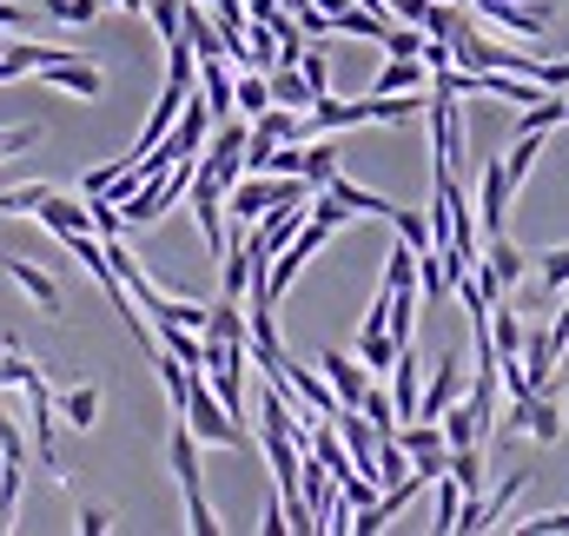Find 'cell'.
Wrapping results in <instances>:
<instances>
[{
	"label": "cell",
	"instance_id": "obj_1",
	"mask_svg": "<svg viewBox=\"0 0 569 536\" xmlns=\"http://www.w3.org/2000/svg\"><path fill=\"white\" fill-rule=\"evenodd\" d=\"M199 450H206V444H199L186 424L166 437V464H172V484H179V497H186V530L212 536V530H226V524H219V517H212V504H206V484H199V477H206V470H199Z\"/></svg>",
	"mask_w": 569,
	"mask_h": 536
},
{
	"label": "cell",
	"instance_id": "obj_2",
	"mask_svg": "<svg viewBox=\"0 0 569 536\" xmlns=\"http://www.w3.org/2000/svg\"><path fill=\"white\" fill-rule=\"evenodd\" d=\"M179 417H186V430H192L199 444H219V450H246V444H252V430L212 398L206 371H192V391H186V410H179Z\"/></svg>",
	"mask_w": 569,
	"mask_h": 536
},
{
	"label": "cell",
	"instance_id": "obj_3",
	"mask_svg": "<svg viewBox=\"0 0 569 536\" xmlns=\"http://www.w3.org/2000/svg\"><path fill=\"white\" fill-rule=\"evenodd\" d=\"M510 199H517V186H510L503 159H483V172H477V199H470V206H477V226H483V239L510 226Z\"/></svg>",
	"mask_w": 569,
	"mask_h": 536
},
{
	"label": "cell",
	"instance_id": "obj_4",
	"mask_svg": "<svg viewBox=\"0 0 569 536\" xmlns=\"http://www.w3.org/2000/svg\"><path fill=\"white\" fill-rule=\"evenodd\" d=\"M186 199H192V219H199V232H206L212 259H219V252H226V186H219L206 166H192V186H186Z\"/></svg>",
	"mask_w": 569,
	"mask_h": 536
},
{
	"label": "cell",
	"instance_id": "obj_5",
	"mask_svg": "<svg viewBox=\"0 0 569 536\" xmlns=\"http://www.w3.org/2000/svg\"><path fill=\"white\" fill-rule=\"evenodd\" d=\"M470 7H477V20H483V27H497L503 40H543V27H550V13L517 7V0H470Z\"/></svg>",
	"mask_w": 569,
	"mask_h": 536
},
{
	"label": "cell",
	"instance_id": "obj_6",
	"mask_svg": "<svg viewBox=\"0 0 569 536\" xmlns=\"http://www.w3.org/2000/svg\"><path fill=\"white\" fill-rule=\"evenodd\" d=\"M199 166H206L219 186H232V179L246 172V120H219V133H212V152H199Z\"/></svg>",
	"mask_w": 569,
	"mask_h": 536
},
{
	"label": "cell",
	"instance_id": "obj_7",
	"mask_svg": "<svg viewBox=\"0 0 569 536\" xmlns=\"http://www.w3.org/2000/svg\"><path fill=\"white\" fill-rule=\"evenodd\" d=\"M557 358H563V345L550 338V325H523V351H517V365H523V378H530V391H543V385H557Z\"/></svg>",
	"mask_w": 569,
	"mask_h": 536
},
{
	"label": "cell",
	"instance_id": "obj_8",
	"mask_svg": "<svg viewBox=\"0 0 569 536\" xmlns=\"http://www.w3.org/2000/svg\"><path fill=\"white\" fill-rule=\"evenodd\" d=\"M20 391H27V424H33V457L60 477V464H53V391H47V378H40V371H33Z\"/></svg>",
	"mask_w": 569,
	"mask_h": 536
},
{
	"label": "cell",
	"instance_id": "obj_9",
	"mask_svg": "<svg viewBox=\"0 0 569 536\" xmlns=\"http://www.w3.org/2000/svg\"><path fill=\"white\" fill-rule=\"evenodd\" d=\"M463 385H470V365H463L457 351H443V358H437V371H430V385L418 391V417H437L443 404H457V398H463Z\"/></svg>",
	"mask_w": 569,
	"mask_h": 536
},
{
	"label": "cell",
	"instance_id": "obj_10",
	"mask_svg": "<svg viewBox=\"0 0 569 536\" xmlns=\"http://www.w3.org/2000/svg\"><path fill=\"white\" fill-rule=\"evenodd\" d=\"M318 378L331 385V398H338V404H358V398H365V385H371V378H365V365H358V358H345V351H325V358H318Z\"/></svg>",
	"mask_w": 569,
	"mask_h": 536
},
{
	"label": "cell",
	"instance_id": "obj_11",
	"mask_svg": "<svg viewBox=\"0 0 569 536\" xmlns=\"http://www.w3.org/2000/svg\"><path fill=\"white\" fill-rule=\"evenodd\" d=\"M318 192H331V199H338V206H345L351 219H391V199H378V192H365V186H351L345 172H331V179H325Z\"/></svg>",
	"mask_w": 569,
	"mask_h": 536
},
{
	"label": "cell",
	"instance_id": "obj_12",
	"mask_svg": "<svg viewBox=\"0 0 569 536\" xmlns=\"http://www.w3.org/2000/svg\"><path fill=\"white\" fill-rule=\"evenodd\" d=\"M33 219H40L53 239H73V232H87V199H60V192H47V199L33 206Z\"/></svg>",
	"mask_w": 569,
	"mask_h": 536
},
{
	"label": "cell",
	"instance_id": "obj_13",
	"mask_svg": "<svg viewBox=\"0 0 569 536\" xmlns=\"http://www.w3.org/2000/svg\"><path fill=\"white\" fill-rule=\"evenodd\" d=\"M0 271L27 291V305H33V311H60V285H53L40 266H27V259H0Z\"/></svg>",
	"mask_w": 569,
	"mask_h": 536
},
{
	"label": "cell",
	"instance_id": "obj_14",
	"mask_svg": "<svg viewBox=\"0 0 569 536\" xmlns=\"http://www.w3.org/2000/svg\"><path fill=\"white\" fill-rule=\"evenodd\" d=\"M425 87H430V67L425 60H405V53H391L378 67V80H371V93H425Z\"/></svg>",
	"mask_w": 569,
	"mask_h": 536
},
{
	"label": "cell",
	"instance_id": "obj_15",
	"mask_svg": "<svg viewBox=\"0 0 569 536\" xmlns=\"http://www.w3.org/2000/svg\"><path fill=\"white\" fill-rule=\"evenodd\" d=\"M483 331H490L497 358H517V351H523V318H517L503 298H490V311H483Z\"/></svg>",
	"mask_w": 569,
	"mask_h": 536
},
{
	"label": "cell",
	"instance_id": "obj_16",
	"mask_svg": "<svg viewBox=\"0 0 569 536\" xmlns=\"http://www.w3.org/2000/svg\"><path fill=\"white\" fill-rule=\"evenodd\" d=\"M391 358H398V338L385 325H358V365H365V378H385Z\"/></svg>",
	"mask_w": 569,
	"mask_h": 536
},
{
	"label": "cell",
	"instance_id": "obj_17",
	"mask_svg": "<svg viewBox=\"0 0 569 536\" xmlns=\"http://www.w3.org/2000/svg\"><path fill=\"white\" fill-rule=\"evenodd\" d=\"M331 172H338V146H331V133H311V139H305V152H298V179L318 192Z\"/></svg>",
	"mask_w": 569,
	"mask_h": 536
},
{
	"label": "cell",
	"instance_id": "obj_18",
	"mask_svg": "<svg viewBox=\"0 0 569 536\" xmlns=\"http://www.w3.org/2000/svg\"><path fill=\"white\" fill-rule=\"evenodd\" d=\"M246 285H252V246L246 239H226V252H219V291L226 298H246Z\"/></svg>",
	"mask_w": 569,
	"mask_h": 536
},
{
	"label": "cell",
	"instance_id": "obj_19",
	"mask_svg": "<svg viewBox=\"0 0 569 536\" xmlns=\"http://www.w3.org/2000/svg\"><path fill=\"white\" fill-rule=\"evenodd\" d=\"M266 93H272V107L311 113V87H305V73H298V67H272V73H266Z\"/></svg>",
	"mask_w": 569,
	"mask_h": 536
},
{
	"label": "cell",
	"instance_id": "obj_20",
	"mask_svg": "<svg viewBox=\"0 0 569 536\" xmlns=\"http://www.w3.org/2000/svg\"><path fill=\"white\" fill-rule=\"evenodd\" d=\"M266 107H272V93H266V73H259V67H239V80H232V113L259 120Z\"/></svg>",
	"mask_w": 569,
	"mask_h": 536
},
{
	"label": "cell",
	"instance_id": "obj_21",
	"mask_svg": "<svg viewBox=\"0 0 569 536\" xmlns=\"http://www.w3.org/2000/svg\"><path fill=\"white\" fill-rule=\"evenodd\" d=\"M530 484V470H510L503 477V490H490V497H477V517H483V530H497L503 517H510V504H517V490Z\"/></svg>",
	"mask_w": 569,
	"mask_h": 536
},
{
	"label": "cell",
	"instance_id": "obj_22",
	"mask_svg": "<svg viewBox=\"0 0 569 536\" xmlns=\"http://www.w3.org/2000/svg\"><path fill=\"white\" fill-rule=\"evenodd\" d=\"M563 120H569L563 93H537V100L523 107V120H517V133H550V127H563Z\"/></svg>",
	"mask_w": 569,
	"mask_h": 536
},
{
	"label": "cell",
	"instance_id": "obj_23",
	"mask_svg": "<svg viewBox=\"0 0 569 536\" xmlns=\"http://www.w3.org/2000/svg\"><path fill=\"white\" fill-rule=\"evenodd\" d=\"M298 73H305V87H311V107L331 93V53H325V40H311L305 53H298Z\"/></svg>",
	"mask_w": 569,
	"mask_h": 536
},
{
	"label": "cell",
	"instance_id": "obj_24",
	"mask_svg": "<svg viewBox=\"0 0 569 536\" xmlns=\"http://www.w3.org/2000/svg\"><path fill=\"white\" fill-rule=\"evenodd\" d=\"M60 417H67L73 430H93V424H100V391H93V385H73V391H60Z\"/></svg>",
	"mask_w": 569,
	"mask_h": 536
},
{
	"label": "cell",
	"instance_id": "obj_25",
	"mask_svg": "<svg viewBox=\"0 0 569 536\" xmlns=\"http://www.w3.org/2000/svg\"><path fill=\"white\" fill-rule=\"evenodd\" d=\"M537 152H543V133H517V139H510V152H503V172H510V186H523V179H530Z\"/></svg>",
	"mask_w": 569,
	"mask_h": 536
},
{
	"label": "cell",
	"instance_id": "obj_26",
	"mask_svg": "<svg viewBox=\"0 0 569 536\" xmlns=\"http://www.w3.org/2000/svg\"><path fill=\"white\" fill-rule=\"evenodd\" d=\"M391 226H398V239H405L411 252H430V219H425V212H411V206H391Z\"/></svg>",
	"mask_w": 569,
	"mask_h": 536
},
{
	"label": "cell",
	"instance_id": "obj_27",
	"mask_svg": "<svg viewBox=\"0 0 569 536\" xmlns=\"http://www.w3.org/2000/svg\"><path fill=\"white\" fill-rule=\"evenodd\" d=\"M87 232H93V239H120V232H127L120 206H113V199H87Z\"/></svg>",
	"mask_w": 569,
	"mask_h": 536
},
{
	"label": "cell",
	"instance_id": "obj_28",
	"mask_svg": "<svg viewBox=\"0 0 569 536\" xmlns=\"http://www.w3.org/2000/svg\"><path fill=\"white\" fill-rule=\"evenodd\" d=\"M47 192H53V186H40V179H33V186H7V192H0V219H20V212H33Z\"/></svg>",
	"mask_w": 569,
	"mask_h": 536
},
{
	"label": "cell",
	"instance_id": "obj_29",
	"mask_svg": "<svg viewBox=\"0 0 569 536\" xmlns=\"http://www.w3.org/2000/svg\"><path fill=\"white\" fill-rule=\"evenodd\" d=\"M33 371H40V365H33V358H27V351H13V345H7V351H0V391H20V385H27V378H33Z\"/></svg>",
	"mask_w": 569,
	"mask_h": 536
},
{
	"label": "cell",
	"instance_id": "obj_30",
	"mask_svg": "<svg viewBox=\"0 0 569 536\" xmlns=\"http://www.w3.org/2000/svg\"><path fill=\"white\" fill-rule=\"evenodd\" d=\"M40 13L47 20H67V27H87L100 13V0H40Z\"/></svg>",
	"mask_w": 569,
	"mask_h": 536
},
{
	"label": "cell",
	"instance_id": "obj_31",
	"mask_svg": "<svg viewBox=\"0 0 569 536\" xmlns=\"http://www.w3.org/2000/svg\"><path fill=\"white\" fill-rule=\"evenodd\" d=\"M510 530H523V536H569V510H543V517H517Z\"/></svg>",
	"mask_w": 569,
	"mask_h": 536
},
{
	"label": "cell",
	"instance_id": "obj_32",
	"mask_svg": "<svg viewBox=\"0 0 569 536\" xmlns=\"http://www.w3.org/2000/svg\"><path fill=\"white\" fill-rule=\"evenodd\" d=\"M537 278H543V291H563L569 285V246L543 252V259H537Z\"/></svg>",
	"mask_w": 569,
	"mask_h": 536
},
{
	"label": "cell",
	"instance_id": "obj_33",
	"mask_svg": "<svg viewBox=\"0 0 569 536\" xmlns=\"http://www.w3.org/2000/svg\"><path fill=\"white\" fill-rule=\"evenodd\" d=\"M140 13L159 27V40H172V33H179V0H146Z\"/></svg>",
	"mask_w": 569,
	"mask_h": 536
},
{
	"label": "cell",
	"instance_id": "obj_34",
	"mask_svg": "<svg viewBox=\"0 0 569 536\" xmlns=\"http://www.w3.org/2000/svg\"><path fill=\"white\" fill-rule=\"evenodd\" d=\"M27 146H40V127H0V159H20Z\"/></svg>",
	"mask_w": 569,
	"mask_h": 536
},
{
	"label": "cell",
	"instance_id": "obj_35",
	"mask_svg": "<svg viewBox=\"0 0 569 536\" xmlns=\"http://www.w3.org/2000/svg\"><path fill=\"white\" fill-rule=\"evenodd\" d=\"M537 87H550V93H569V60H537V73H530Z\"/></svg>",
	"mask_w": 569,
	"mask_h": 536
},
{
	"label": "cell",
	"instance_id": "obj_36",
	"mask_svg": "<svg viewBox=\"0 0 569 536\" xmlns=\"http://www.w3.org/2000/svg\"><path fill=\"white\" fill-rule=\"evenodd\" d=\"M0 457H27V437H20V424L0 410Z\"/></svg>",
	"mask_w": 569,
	"mask_h": 536
},
{
	"label": "cell",
	"instance_id": "obj_37",
	"mask_svg": "<svg viewBox=\"0 0 569 536\" xmlns=\"http://www.w3.org/2000/svg\"><path fill=\"white\" fill-rule=\"evenodd\" d=\"M73 530H80V536H107V530H113V510H80V517H73Z\"/></svg>",
	"mask_w": 569,
	"mask_h": 536
},
{
	"label": "cell",
	"instance_id": "obj_38",
	"mask_svg": "<svg viewBox=\"0 0 569 536\" xmlns=\"http://www.w3.org/2000/svg\"><path fill=\"white\" fill-rule=\"evenodd\" d=\"M27 20H33V13H27L20 0H0V33H27Z\"/></svg>",
	"mask_w": 569,
	"mask_h": 536
},
{
	"label": "cell",
	"instance_id": "obj_39",
	"mask_svg": "<svg viewBox=\"0 0 569 536\" xmlns=\"http://www.w3.org/2000/svg\"><path fill=\"white\" fill-rule=\"evenodd\" d=\"M259 530H266V536H279V530H284V510H279V497H272V504L259 510Z\"/></svg>",
	"mask_w": 569,
	"mask_h": 536
},
{
	"label": "cell",
	"instance_id": "obj_40",
	"mask_svg": "<svg viewBox=\"0 0 569 536\" xmlns=\"http://www.w3.org/2000/svg\"><path fill=\"white\" fill-rule=\"evenodd\" d=\"M563 291H569V285H563ZM550 338L569 351V298H563V311H557V325H550Z\"/></svg>",
	"mask_w": 569,
	"mask_h": 536
},
{
	"label": "cell",
	"instance_id": "obj_41",
	"mask_svg": "<svg viewBox=\"0 0 569 536\" xmlns=\"http://www.w3.org/2000/svg\"><path fill=\"white\" fill-rule=\"evenodd\" d=\"M100 7H127V13H133V7H146V0H100Z\"/></svg>",
	"mask_w": 569,
	"mask_h": 536
},
{
	"label": "cell",
	"instance_id": "obj_42",
	"mask_svg": "<svg viewBox=\"0 0 569 536\" xmlns=\"http://www.w3.org/2000/svg\"><path fill=\"white\" fill-rule=\"evenodd\" d=\"M443 7H463V0H443Z\"/></svg>",
	"mask_w": 569,
	"mask_h": 536
},
{
	"label": "cell",
	"instance_id": "obj_43",
	"mask_svg": "<svg viewBox=\"0 0 569 536\" xmlns=\"http://www.w3.org/2000/svg\"><path fill=\"white\" fill-rule=\"evenodd\" d=\"M563 107H569V93H563Z\"/></svg>",
	"mask_w": 569,
	"mask_h": 536
},
{
	"label": "cell",
	"instance_id": "obj_44",
	"mask_svg": "<svg viewBox=\"0 0 569 536\" xmlns=\"http://www.w3.org/2000/svg\"><path fill=\"white\" fill-rule=\"evenodd\" d=\"M206 7H212V0H206Z\"/></svg>",
	"mask_w": 569,
	"mask_h": 536
}]
</instances>
